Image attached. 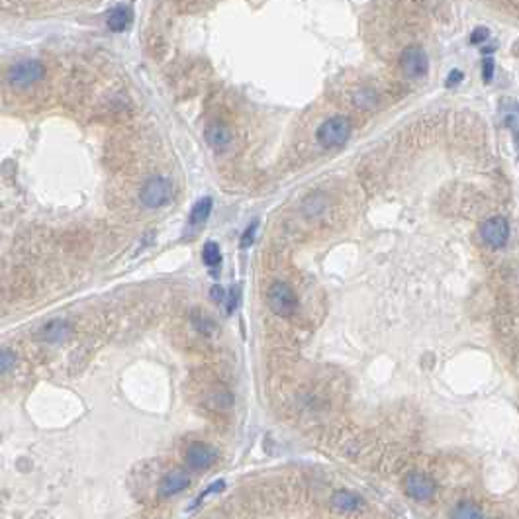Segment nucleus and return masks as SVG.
<instances>
[{
    "mask_svg": "<svg viewBox=\"0 0 519 519\" xmlns=\"http://www.w3.org/2000/svg\"><path fill=\"white\" fill-rule=\"evenodd\" d=\"M315 137H317V143L324 149L343 147L349 141V137H351V122L345 116H333V118L326 120L317 128Z\"/></svg>",
    "mask_w": 519,
    "mask_h": 519,
    "instance_id": "obj_1",
    "label": "nucleus"
},
{
    "mask_svg": "<svg viewBox=\"0 0 519 519\" xmlns=\"http://www.w3.org/2000/svg\"><path fill=\"white\" fill-rule=\"evenodd\" d=\"M267 304L278 317H290L298 308V296L290 285L276 280L267 290Z\"/></svg>",
    "mask_w": 519,
    "mask_h": 519,
    "instance_id": "obj_2",
    "label": "nucleus"
},
{
    "mask_svg": "<svg viewBox=\"0 0 519 519\" xmlns=\"http://www.w3.org/2000/svg\"><path fill=\"white\" fill-rule=\"evenodd\" d=\"M173 196V184L171 180L165 177H153L149 178L141 189H139V202L155 210V208H163L171 202Z\"/></svg>",
    "mask_w": 519,
    "mask_h": 519,
    "instance_id": "obj_3",
    "label": "nucleus"
},
{
    "mask_svg": "<svg viewBox=\"0 0 519 519\" xmlns=\"http://www.w3.org/2000/svg\"><path fill=\"white\" fill-rule=\"evenodd\" d=\"M400 69H402V73H404L408 79H413V81L425 79L427 73H429V57L425 53L424 47H420V45H408V47L400 53Z\"/></svg>",
    "mask_w": 519,
    "mask_h": 519,
    "instance_id": "obj_4",
    "label": "nucleus"
},
{
    "mask_svg": "<svg viewBox=\"0 0 519 519\" xmlns=\"http://www.w3.org/2000/svg\"><path fill=\"white\" fill-rule=\"evenodd\" d=\"M480 237L490 249H504L509 239V221L504 216L488 218L480 226Z\"/></svg>",
    "mask_w": 519,
    "mask_h": 519,
    "instance_id": "obj_5",
    "label": "nucleus"
},
{
    "mask_svg": "<svg viewBox=\"0 0 519 519\" xmlns=\"http://www.w3.org/2000/svg\"><path fill=\"white\" fill-rule=\"evenodd\" d=\"M404 490L415 502H429L435 492H437V484L429 474L424 472H410L404 479Z\"/></svg>",
    "mask_w": 519,
    "mask_h": 519,
    "instance_id": "obj_6",
    "label": "nucleus"
},
{
    "mask_svg": "<svg viewBox=\"0 0 519 519\" xmlns=\"http://www.w3.org/2000/svg\"><path fill=\"white\" fill-rule=\"evenodd\" d=\"M8 82L14 86H27L45 77V67L40 61H20L8 71Z\"/></svg>",
    "mask_w": 519,
    "mask_h": 519,
    "instance_id": "obj_7",
    "label": "nucleus"
},
{
    "mask_svg": "<svg viewBox=\"0 0 519 519\" xmlns=\"http://www.w3.org/2000/svg\"><path fill=\"white\" fill-rule=\"evenodd\" d=\"M184 461H186V465L192 470H206V468H210L218 461V451L212 445H208V443L194 441L186 449Z\"/></svg>",
    "mask_w": 519,
    "mask_h": 519,
    "instance_id": "obj_8",
    "label": "nucleus"
},
{
    "mask_svg": "<svg viewBox=\"0 0 519 519\" xmlns=\"http://www.w3.org/2000/svg\"><path fill=\"white\" fill-rule=\"evenodd\" d=\"M204 139L206 143L216 151V153H221V151H226L232 145V130H230L226 123H208L204 130Z\"/></svg>",
    "mask_w": 519,
    "mask_h": 519,
    "instance_id": "obj_9",
    "label": "nucleus"
},
{
    "mask_svg": "<svg viewBox=\"0 0 519 519\" xmlns=\"http://www.w3.org/2000/svg\"><path fill=\"white\" fill-rule=\"evenodd\" d=\"M191 486V479L184 470H173L169 474H165L161 484H159V496L161 498H171L177 496L182 490H186Z\"/></svg>",
    "mask_w": 519,
    "mask_h": 519,
    "instance_id": "obj_10",
    "label": "nucleus"
},
{
    "mask_svg": "<svg viewBox=\"0 0 519 519\" xmlns=\"http://www.w3.org/2000/svg\"><path fill=\"white\" fill-rule=\"evenodd\" d=\"M73 333V328L67 319H51L38 331V337L45 343H61Z\"/></svg>",
    "mask_w": 519,
    "mask_h": 519,
    "instance_id": "obj_11",
    "label": "nucleus"
},
{
    "mask_svg": "<svg viewBox=\"0 0 519 519\" xmlns=\"http://www.w3.org/2000/svg\"><path fill=\"white\" fill-rule=\"evenodd\" d=\"M331 506L337 511H355L363 506V498L355 492L349 490H337L331 496Z\"/></svg>",
    "mask_w": 519,
    "mask_h": 519,
    "instance_id": "obj_12",
    "label": "nucleus"
},
{
    "mask_svg": "<svg viewBox=\"0 0 519 519\" xmlns=\"http://www.w3.org/2000/svg\"><path fill=\"white\" fill-rule=\"evenodd\" d=\"M106 26L116 34L125 32L128 27L132 26V10L125 8V6H116L114 10H110L108 18H106Z\"/></svg>",
    "mask_w": 519,
    "mask_h": 519,
    "instance_id": "obj_13",
    "label": "nucleus"
},
{
    "mask_svg": "<svg viewBox=\"0 0 519 519\" xmlns=\"http://www.w3.org/2000/svg\"><path fill=\"white\" fill-rule=\"evenodd\" d=\"M210 212H212V200H210V198H202V200H198V202L194 204V208H192L189 224H191L192 228L202 226L206 219L210 218Z\"/></svg>",
    "mask_w": 519,
    "mask_h": 519,
    "instance_id": "obj_14",
    "label": "nucleus"
},
{
    "mask_svg": "<svg viewBox=\"0 0 519 519\" xmlns=\"http://www.w3.org/2000/svg\"><path fill=\"white\" fill-rule=\"evenodd\" d=\"M451 519H484L482 509L472 502H461L451 509Z\"/></svg>",
    "mask_w": 519,
    "mask_h": 519,
    "instance_id": "obj_15",
    "label": "nucleus"
},
{
    "mask_svg": "<svg viewBox=\"0 0 519 519\" xmlns=\"http://www.w3.org/2000/svg\"><path fill=\"white\" fill-rule=\"evenodd\" d=\"M353 104L361 110H372L378 104V98L369 88H361V90L353 93Z\"/></svg>",
    "mask_w": 519,
    "mask_h": 519,
    "instance_id": "obj_16",
    "label": "nucleus"
},
{
    "mask_svg": "<svg viewBox=\"0 0 519 519\" xmlns=\"http://www.w3.org/2000/svg\"><path fill=\"white\" fill-rule=\"evenodd\" d=\"M202 261H204L206 267L210 269H216L221 263V253H219V245L214 243V241H208L202 249Z\"/></svg>",
    "mask_w": 519,
    "mask_h": 519,
    "instance_id": "obj_17",
    "label": "nucleus"
},
{
    "mask_svg": "<svg viewBox=\"0 0 519 519\" xmlns=\"http://www.w3.org/2000/svg\"><path fill=\"white\" fill-rule=\"evenodd\" d=\"M192 326L196 328V331H200V333H214V329H216V326H214V322L208 317V315L204 314H200V312H194L192 314Z\"/></svg>",
    "mask_w": 519,
    "mask_h": 519,
    "instance_id": "obj_18",
    "label": "nucleus"
},
{
    "mask_svg": "<svg viewBox=\"0 0 519 519\" xmlns=\"http://www.w3.org/2000/svg\"><path fill=\"white\" fill-rule=\"evenodd\" d=\"M16 353L10 351V349H6V347H2L0 349V376L2 374H6L8 370L14 369V365H16Z\"/></svg>",
    "mask_w": 519,
    "mask_h": 519,
    "instance_id": "obj_19",
    "label": "nucleus"
},
{
    "mask_svg": "<svg viewBox=\"0 0 519 519\" xmlns=\"http://www.w3.org/2000/svg\"><path fill=\"white\" fill-rule=\"evenodd\" d=\"M257 228H259V221H251L249 226H247V230L241 235V241H239V245L241 249H247V247L253 245V241H255V232H257Z\"/></svg>",
    "mask_w": 519,
    "mask_h": 519,
    "instance_id": "obj_20",
    "label": "nucleus"
},
{
    "mask_svg": "<svg viewBox=\"0 0 519 519\" xmlns=\"http://www.w3.org/2000/svg\"><path fill=\"white\" fill-rule=\"evenodd\" d=\"M494 69H496V61L494 57H484L482 59V81L486 84H490L494 79Z\"/></svg>",
    "mask_w": 519,
    "mask_h": 519,
    "instance_id": "obj_21",
    "label": "nucleus"
},
{
    "mask_svg": "<svg viewBox=\"0 0 519 519\" xmlns=\"http://www.w3.org/2000/svg\"><path fill=\"white\" fill-rule=\"evenodd\" d=\"M490 38V29L486 26H479L472 29V34H470V43L472 45H480V43H484V41Z\"/></svg>",
    "mask_w": 519,
    "mask_h": 519,
    "instance_id": "obj_22",
    "label": "nucleus"
},
{
    "mask_svg": "<svg viewBox=\"0 0 519 519\" xmlns=\"http://www.w3.org/2000/svg\"><path fill=\"white\" fill-rule=\"evenodd\" d=\"M504 122H506V128H509L514 132V137H516V143H518L519 149V116L518 114H507Z\"/></svg>",
    "mask_w": 519,
    "mask_h": 519,
    "instance_id": "obj_23",
    "label": "nucleus"
},
{
    "mask_svg": "<svg viewBox=\"0 0 519 519\" xmlns=\"http://www.w3.org/2000/svg\"><path fill=\"white\" fill-rule=\"evenodd\" d=\"M465 79V73L463 71H459V69H452L451 73H449V77H447V81H445V86L447 88H455L457 84H461Z\"/></svg>",
    "mask_w": 519,
    "mask_h": 519,
    "instance_id": "obj_24",
    "label": "nucleus"
},
{
    "mask_svg": "<svg viewBox=\"0 0 519 519\" xmlns=\"http://www.w3.org/2000/svg\"><path fill=\"white\" fill-rule=\"evenodd\" d=\"M224 488H226V482H224V480H218V482H214V484H212V486H210V488H208V490H206V492L202 494V496H200V498H198V500H196V502H194V507L198 506V504H200V502H202V500H204V498H208V496H210V494L221 492V490H224Z\"/></svg>",
    "mask_w": 519,
    "mask_h": 519,
    "instance_id": "obj_25",
    "label": "nucleus"
},
{
    "mask_svg": "<svg viewBox=\"0 0 519 519\" xmlns=\"http://www.w3.org/2000/svg\"><path fill=\"white\" fill-rule=\"evenodd\" d=\"M237 304H239V288L233 287L232 290H230V296H228V314H233V312H235Z\"/></svg>",
    "mask_w": 519,
    "mask_h": 519,
    "instance_id": "obj_26",
    "label": "nucleus"
},
{
    "mask_svg": "<svg viewBox=\"0 0 519 519\" xmlns=\"http://www.w3.org/2000/svg\"><path fill=\"white\" fill-rule=\"evenodd\" d=\"M210 298H212L214 302H218V304L226 302V290L219 287V285L212 287V290H210Z\"/></svg>",
    "mask_w": 519,
    "mask_h": 519,
    "instance_id": "obj_27",
    "label": "nucleus"
}]
</instances>
